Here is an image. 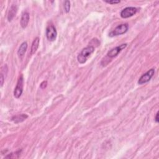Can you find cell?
I'll return each mask as SVG.
<instances>
[{
	"instance_id": "6da1fadb",
	"label": "cell",
	"mask_w": 159,
	"mask_h": 159,
	"mask_svg": "<svg viewBox=\"0 0 159 159\" xmlns=\"http://www.w3.org/2000/svg\"><path fill=\"white\" fill-rule=\"evenodd\" d=\"M95 51V47L93 46H88L87 47L84 48L82 51L80 53L77 57L78 62L81 64H85L87 62V59L90 56V55L92 54Z\"/></svg>"
},
{
	"instance_id": "7a4b0ae2",
	"label": "cell",
	"mask_w": 159,
	"mask_h": 159,
	"mask_svg": "<svg viewBox=\"0 0 159 159\" xmlns=\"http://www.w3.org/2000/svg\"><path fill=\"white\" fill-rule=\"evenodd\" d=\"M128 28H129V26H128L127 24H120V25L116 27L112 32L109 33V36L114 37L124 34L127 31Z\"/></svg>"
},
{
	"instance_id": "3957f363",
	"label": "cell",
	"mask_w": 159,
	"mask_h": 159,
	"mask_svg": "<svg viewBox=\"0 0 159 159\" xmlns=\"http://www.w3.org/2000/svg\"><path fill=\"white\" fill-rule=\"evenodd\" d=\"M23 83H24L23 75H21V76H20L19 78H18L16 87V88L14 89V96L16 98H20V96H21V95L22 93Z\"/></svg>"
},
{
	"instance_id": "277c9868",
	"label": "cell",
	"mask_w": 159,
	"mask_h": 159,
	"mask_svg": "<svg viewBox=\"0 0 159 159\" xmlns=\"http://www.w3.org/2000/svg\"><path fill=\"white\" fill-rule=\"evenodd\" d=\"M155 73V70L152 69L142 75L138 80L139 85H142L149 82Z\"/></svg>"
},
{
	"instance_id": "5b68a950",
	"label": "cell",
	"mask_w": 159,
	"mask_h": 159,
	"mask_svg": "<svg viewBox=\"0 0 159 159\" xmlns=\"http://www.w3.org/2000/svg\"><path fill=\"white\" fill-rule=\"evenodd\" d=\"M57 33L56 29L52 25L48 26L46 29V37L49 41H54L57 38Z\"/></svg>"
},
{
	"instance_id": "8992f818",
	"label": "cell",
	"mask_w": 159,
	"mask_h": 159,
	"mask_svg": "<svg viewBox=\"0 0 159 159\" xmlns=\"http://www.w3.org/2000/svg\"><path fill=\"white\" fill-rule=\"evenodd\" d=\"M137 11V8L134 7H127L121 11L120 15L121 17L126 19V18L132 17L134 14H136Z\"/></svg>"
},
{
	"instance_id": "52a82bcc",
	"label": "cell",
	"mask_w": 159,
	"mask_h": 159,
	"mask_svg": "<svg viewBox=\"0 0 159 159\" xmlns=\"http://www.w3.org/2000/svg\"><path fill=\"white\" fill-rule=\"evenodd\" d=\"M126 46H127V44H122L119 46H118L113 48V49L109 51L108 52L107 57H109V59H113L116 57L124 49V48L126 47Z\"/></svg>"
},
{
	"instance_id": "ba28073f",
	"label": "cell",
	"mask_w": 159,
	"mask_h": 159,
	"mask_svg": "<svg viewBox=\"0 0 159 159\" xmlns=\"http://www.w3.org/2000/svg\"><path fill=\"white\" fill-rule=\"evenodd\" d=\"M29 19L30 16L27 12H25V13L22 14L21 19V26L23 29L26 28L27 26L28 23L29 22Z\"/></svg>"
},
{
	"instance_id": "9c48e42d",
	"label": "cell",
	"mask_w": 159,
	"mask_h": 159,
	"mask_svg": "<svg viewBox=\"0 0 159 159\" xmlns=\"http://www.w3.org/2000/svg\"><path fill=\"white\" fill-rule=\"evenodd\" d=\"M28 118V116L26 114H21L19 115L14 116L13 118H12L11 120L13 121L14 123L17 124L20 123H22L24 121H25L27 118Z\"/></svg>"
},
{
	"instance_id": "30bf717a",
	"label": "cell",
	"mask_w": 159,
	"mask_h": 159,
	"mask_svg": "<svg viewBox=\"0 0 159 159\" xmlns=\"http://www.w3.org/2000/svg\"><path fill=\"white\" fill-rule=\"evenodd\" d=\"M17 8L16 5L13 4L11 6V7L9 11L8 16V19L9 21H11L14 18V17L16 16V13H17Z\"/></svg>"
},
{
	"instance_id": "8fae6325",
	"label": "cell",
	"mask_w": 159,
	"mask_h": 159,
	"mask_svg": "<svg viewBox=\"0 0 159 159\" xmlns=\"http://www.w3.org/2000/svg\"><path fill=\"white\" fill-rule=\"evenodd\" d=\"M39 38H36L32 44V46H31V49H30V55H33L37 51L39 47Z\"/></svg>"
},
{
	"instance_id": "7c38bea8",
	"label": "cell",
	"mask_w": 159,
	"mask_h": 159,
	"mask_svg": "<svg viewBox=\"0 0 159 159\" xmlns=\"http://www.w3.org/2000/svg\"><path fill=\"white\" fill-rule=\"evenodd\" d=\"M27 43L26 42H24L21 44V45L19 48V50L17 51V54L19 55L20 57H22L24 56V53H26L27 51Z\"/></svg>"
},
{
	"instance_id": "4fadbf2b",
	"label": "cell",
	"mask_w": 159,
	"mask_h": 159,
	"mask_svg": "<svg viewBox=\"0 0 159 159\" xmlns=\"http://www.w3.org/2000/svg\"><path fill=\"white\" fill-rule=\"evenodd\" d=\"M64 9L66 13H69L70 10V2L69 1H65L64 3Z\"/></svg>"
},
{
	"instance_id": "5bb4252c",
	"label": "cell",
	"mask_w": 159,
	"mask_h": 159,
	"mask_svg": "<svg viewBox=\"0 0 159 159\" xmlns=\"http://www.w3.org/2000/svg\"><path fill=\"white\" fill-rule=\"evenodd\" d=\"M47 81H44L43 82H42L40 83V87L42 89L46 88L47 87Z\"/></svg>"
},
{
	"instance_id": "9a60e30c",
	"label": "cell",
	"mask_w": 159,
	"mask_h": 159,
	"mask_svg": "<svg viewBox=\"0 0 159 159\" xmlns=\"http://www.w3.org/2000/svg\"><path fill=\"white\" fill-rule=\"evenodd\" d=\"M107 3L113 4H118L121 1H114V0H113V1H106Z\"/></svg>"
},
{
	"instance_id": "2e32d148",
	"label": "cell",
	"mask_w": 159,
	"mask_h": 159,
	"mask_svg": "<svg viewBox=\"0 0 159 159\" xmlns=\"http://www.w3.org/2000/svg\"><path fill=\"white\" fill-rule=\"evenodd\" d=\"M0 80H1V87H3V83H4V76L3 75L1 74V78H0Z\"/></svg>"
},
{
	"instance_id": "e0dca14e",
	"label": "cell",
	"mask_w": 159,
	"mask_h": 159,
	"mask_svg": "<svg viewBox=\"0 0 159 159\" xmlns=\"http://www.w3.org/2000/svg\"><path fill=\"white\" fill-rule=\"evenodd\" d=\"M156 123H158V112H157V114H156V116H155V119Z\"/></svg>"
}]
</instances>
